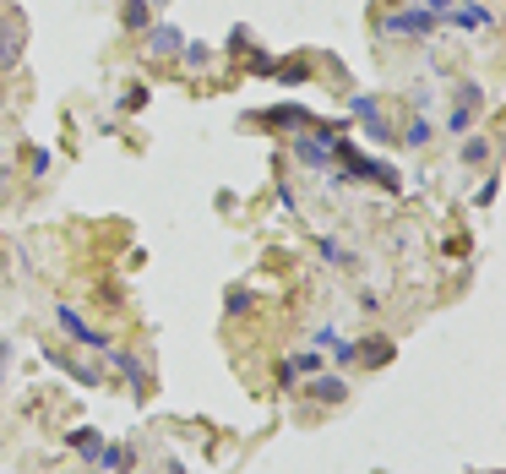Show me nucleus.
<instances>
[{"label": "nucleus", "mask_w": 506, "mask_h": 474, "mask_svg": "<svg viewBox=\"0 0 506 474\" xmlns=\"http://www.w3.org/2000/svg\"><path fill=\"white\" fill-rule=\"evenodd\" d=\"M348 109L365 120V137H370V142H386V137H392V131H386V120H381V109L365 99V93H360V99H348Z\"/></svg>", "instance_id": "f257e3e1"}, {"label": "nucleus", "mask_w": 506, "mask_h": 474, "mask_svg": "<svg viewBox=\"0 0 506 474\" xmlns=\"http://www.w3.org/2000/svg\"><path fill=\"white\" fill-rule=\"evenodd\" d=\"M55 316H61V328L71 332L77 344H87V349H103V332H93V328H87V322H82V316H77V311H71V306H61V311H55Z\"/></svg>", "instance_id": "f03ea898"}, {"label": "nucleus", "mask_w": 506, "mask_h": 474, "mask_svg": "<svg viewBox=\"0 0 506 474\" xmlns=\"http://www.w3.org/2000/svg\"><path fill=\"white\" fill-rule=\"evenodd\" d=\"M430 27H436L430 11H398V17L386 22V33H430Z\"/></svg>", "instance_id": "7ed1b4c3"}, {"label": "nucleus", "mask_w": 506, "mask_h": 474, "mask_svg": "<svg viewBox=\"0 0 506 474\" xmlns=\"http://www.w3.org/2000/svg\"><path fill=\"white\" fill-rule=\"evenodd\" d=\"M310 398H322V404H343V398H348L343 376H322V382H310Z\"/></svg>", "instance_id": "20e7f679"}, {"label": "nucleus", "mask_w": 506, "mask_h": 474, "mask_svg": "<svg viewBox=\"0 0 506 474\" xmlns=\"http://www.w3.org/2000/svg\"><path fill=\"white\" fill-rule=\"evenodd\" d=\"M147 49H153V55H175V49H180V33H175V27H153V33H147Z\"/></svg>", "instance_id": "39448f33"}, {"label": "nucleus", "mask_w": 506, "mask_h": 474, "mask_svg": "<svg viewBox=\"0 0 506 474\" xmlns=\"http://www.w3.org/2000/svg\"><path fill=\"white\" fill-rule=\"evenodd\" d=\"M109 360H115V366H120V371L131 376V387H137V392H147V371H142V366H137V360H131V354H120V349H109Z\"/></svg>", "instance_id": "423d86ee"}, {"label": "nucleus", "mask_w": 506, "mask_h": 474, "mask_svg": "<svg viewBox=\"0 0 506 474\" xmlns=\"http://www.w3.org/2000/svg\"><path fill=\"white\" fill-rule=\"evenodd\" d=\"M327 153H332V142H300V158H305V164H316V169H327Z\"/></svg>", "instance_id": "0eeeda50"}, {"label": "nucleus", "mask_w": 506, "mask_h": 474, "mask_svg": "<svg viewBox=\"0 0 506 474\" xmlns=\"http://www.w3.org/2000/svg\"><path fill=\"white\" fill-rule=\"evenodd\" d=\"M71 447H77V453H99V431H87V425H82V431H71Z\"/></svg>", "instance_id": "6e6552de"}, {"label": "nucleus", "mask_w": 506, "mask_h": 474, "mask_svg": "<svg viewBox=\"0 0 506 474\" xmlns=\"http://www.w3.org/2000/svg\"><path fill=\"white\" fill-rule=\"evenodd\" d=\"M485 153H490V142H485V137H468V142H463V158H468V164H479Z\"/></svg>", "instance_id": "1a4fd4ad"}, {"label": "nucleus", "mask_w": 506, "mask_h": 474, "mask_svg": "<svg viewBox=\"0 0 506 474\" xmlns=\"http://www.w3.org/2000/svg\"><path fill=\"white\" fill-rule=\"evenodd\" d=\"M147 22V0H131V6H125V27H142Z\"/></svg>", "instance_id": "9d476101"}, {"label": "nucleus", "mask_w": 506, "mask_h": 474, "mask_svg": "<svg viewBox=\"0 0 506 474\" xmlns=\"http://www.w3.org/2000/svg\"><path fill=\"white\" fill-rule=\"evenodd\" d=\"M322 256H327V262H338V268H343V262H354V256H348L338 240H322Z\"/></svg>", "instance_id": "9b49d317"}, {"label": "nucleus", "mask_w": 506, "mask_h": 474, "mask_svg": "<svg viewBox=\"0 0 506 474\" xmlns=\"http://www.w3.org/2000/svg\"><path fill=\"white\" fill-rule=\"evenodd\" d=\"M408 142L425 147V142H430V125H425V120H414V125H408Z\"/></svg>", "instance_id": "f8f14e48"}, {"label": "nucleus", "mask_w": 506, "mask_h": 474, "mask_svg": "<svg viewBox=\"0 0 506 474\" xmlns=\"http://www.w3.org/2000/svg\"><path fill=\"white\" fill-rule=\"evenodd\" d=\"M446 131H468V109H452V115H446Z\"/></svg>", "instance_id": "ddd939ff"}, {"label": "nucleus", "mask_w": 506, "mask_h": 474, "mask_svg": "<svg viewBox=\"0 0 506 474\" xmlns=\"http://www.w3.org/2000/svg\"><path fill=\"white\" fill-rule=\"evenodd\" d=\"M153 6H163V0H153Z\"/></svg>", "instance_id": "4468645a"}]
</instances>
